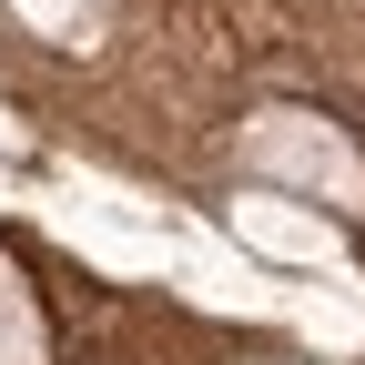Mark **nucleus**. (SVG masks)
<instances>
[{
	"label": "nucleus",
	"instance_id": "nucleus-1",
	"mask_svg": "<svg viewBox=\"0 0 365 365\" xmlns=\"http://www.w3.org/2000/svg\"><path fill=\"white\" fill-rule=\"evenodd\" d=\"M21 11H31V21H51V31H71V21H81V0H21Z\"/></svg>",
	"mask_w": 365,
	"mask_h": 365
}]
</instances>
